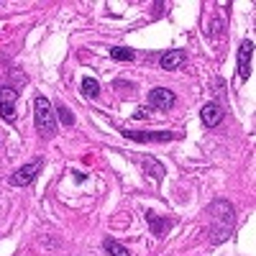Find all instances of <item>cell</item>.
Returning <instances> with one entry per match:
<instances>
[{
	"instance_id": "obj_1",
	"label": "cell",
	"mask_w": 256,
	"mask_h": 256,
	"mask_svg": "<svg viewBox=\"0 0 256 256\" xmlns=\"http://www.w3.org/2000/svg\"><path fill=\"white\" fill-rule=\"evenodd\" d=\"M208 216L212 218V226H210L212 244L226 241L230 233H233V205L226 202V200H216V202L208 208Z\"/></svg>"
},
{
	"instance_id": "obj_2",
	"label": "cell",
	"mask_w": 256,
	"mask_h": 256,
	"mask_svg": "<svg viewBox=\"0 0 256 256\" xmlns=\"http://www.w3.org/2000/svg\"><path fill=\"white\" fill-rule=\"evenodd\" d=\"M34 118H36V128H38V134L44 136V138H54V136H56L54 110H52V102H49L44 95H38V98L34 100Z\"/></svg>"
},
{
	"instance_id": "obj_3",
	"label": "cell",
	"mask_w": 256,
	"mask_h": 256,
	"mask_svg": "<svg viewBox=\"0 0 256 256\" xmlns=\"http://www.w3.org/2000/svg\"><path fill=\"white\" fill-rule=\"evenodd\" d=\"M41 166H44V159H41V156L31 159L28 164H24L20 169H16V172H13V177H10V184H13V187H24V184L34 182V177L41 172Z\"/></svg>"
},
{
	"instance_id": "obj_4",
	"label": "cell",
	"mask_w": 256,
	"mask_h": 256,
	"mask_svg": "<svg viewBox=\"0 0 256 256\" xmlns=\"http://www.w3.org/2000/svg\"><path fill=\"white\" fill-rule=\"evenodd\" d=\"M123 136L131 141H144V144H162V141L177 138V134L172 131H123Z\"/></svg>"
},
{
	"instance_id": "obj_5",
	"label": "cell",
	"mask_w": 256,
	"mask_h": 256,
	"mask_svg": "<svg viewBox=\"0 0 256 256\" xmlns=\"http://www.w3.org/2000/svg\"><path fill=\"white\" fill-rule=\"evenodd\" d=\"M16 100H18V92L13 88H0V116L8 123L16 120Z\"/></svg>"
},
{
	"instance_id": "obj_6",
	"label": "cell",
	"mask_w": 256,
	"mask_h": 256,
	"mask_svg": "<svg viewBox=\"0 0 256 256\" xmlns=\"http://www.w3.org/2000/svg\"><path fill=\"white\" fill-rule=\"evenodd\" d=\"M148 102H152V108H156V110H169L174 105V92L166 90V88H154L148 92Z\"/></svg>"
},
{
	"instance_id": "obj_7",
	"label": "cell",
	"mask_w": 256,
	"mask_h": 256,
	"mask_svg": "<svg viewBox=\"0 0 256 256\" xmlns=\"http://www.w3.org/2000/svg\"><path fill=\"white\" fill-rule=\"evenodd\" d=\"M251 56H254V41L246 38L238 52V77L241 80H248V74H251Z\"/></svg>"
},
{
	"instance_id": "obj_8",
	"label": "cell",
	"mask_w": 256,
	"mask_h": 256,
	"mask_svg": "<svg viewBox=\"0 0 256 256\" xmlns=\"http://www.w3.org/2000/svg\"><path fill=\"white\" fill-rule=\"evenodd\" d=\"M220 120H223V108H220L218 102H208V105H202V123H205L208 128H216Z\"/></svg>"
},
{
	"instance_id": "obj_9",
	"label": "cell",
	"mask_w": 256,
	"mask_h": 256,
	"mask_svg": "<svg viewBox=\"0 0 256 256\" xmlns=\"http://www.w3.org/2000/svg\"><path fill=\"white\" fill-rule=\"evenodd\" d=\"M159 64H162V70L174 72V70H180L182 64H184V52H182V49H172V52H166V54L159 59Z\"/></svg>"
},
{
	"instance_id": "obj_10",
	"label": "cell",
	"mask_w": 256,
	"mask_h": 256,
	"mask_svg": "<svg viewBox=\"0 0 256 256\" xmlns=\"http://www.w3.org/2000/svg\"><path fill=\"white\" fill-rule=\"evenodd\" d=\"M141 164H144V169H146V172L152 174L154 180H162V177L166 174V169H164V164H162V162H156L154 156H144V159H141Z\"/></svg>"
},
{
	"instance_id": "obj_11",
	"label": "cell",
	"mask_w": 256,
	"mask_h": 256,
	"mask_svg": "<svg viewBox=\"0 0 256 256\" xmlns=\"http://www.w3.org/2000/svg\"><path fill=\"white\" fill-rule=\"evenodd\" d=\"M102 248L108 251L110 256H128V248H126L123 244H118L116 238H105V241H102Z\"/></svg>"
},
{
	"instance_id": "obj_12",
	"label": "cell",
	"mask_w": 256,
	"mask_h": 256,
	"mask_svg": "<svg viewBox=\"0 0 256 256\" xmlns=\"http://www.w3.org/2000/svg\"><path fill=\"white\" fill-rule=\"evenodd\" d=\"M82 92L88 95V98H98V92H100V84H98V80H92V77H84V80H82Z\"/></svg>"
},
{
	"instance_id": "obj_13",
	"label": "cell",
	"mask_w": 256,
	"mask_h": 256,
	"mask_svg": "<svg viewBox=\"0 0 256 256\" xmlns=\"http://www.w3.org/2000/svg\"><path fill=\"white\" fill-rule=\"evenodd\" d=\"M146 220L152 223V228H154V233H156V236H162V233L169 228V220H159V218L154 216V212H146Z\"/></svg>"
},
{
	"instance_id": "obj_14",
	"label": "cell",
	"mask_w": 256,
	"mask_h": 256,
	"mask_svg": "<svg viewBox=\"0 0 256 256\" xmlns=\"http://www.w3.org/2000/svg\"><path fill=\"white\" fill-rule=\"evenodd\" d=\"M110 56L118 59V62H131L136 54H134L131 49H126V46H113V49H110Z\"/></svg>"
},
{
	"instance_id": "obj_15",
	"label": "cell",
	"mask_w": 256,
	"mask_h": 256,
	"mask_svg": "<svg viewBox=\"0 0 256 256\" xmlns=\"http://www.w3.org/2000/svg\"><path fill=\"white\" fill-rule=\"evenodd\" d=\"M54 113H56V118H59V120H62L64 126H72V123H74V116L70 113V108H64L62 102L56 105V110H54Z\"/></svg>"
},
{
	"instance_id": "obj_16",
	"label": "cell",
	"mask_w": 256,
	"mask_h": 256,
	"mask_svg": "<svg viewBox=\"0 0 256 256\" xmlns=\"http://www.w3.org/2000/svg\"><path fill=\"white\" fill-rule=\"evenodd\" d=\"M134 116H136V118L141 120V118H146V116H148V108H138V110H136Z\"/></svg>"
}]
</instances>
